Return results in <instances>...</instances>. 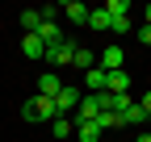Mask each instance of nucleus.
I'll list each match as a JSON object with an SVG mask.
<instances>
[{
  "label": "nucleus",
  "mask_w": 151,
  "mask_h": 142,
  "mask_svg": "<svg viewBox=\"0 0 151 142\" xmlns=\"http://www.w3.org/2000/svg\"><path fill=\"white\" fill-rule=\"evenodd\" d=\"M38 38H42L46 46H59V42H67L63 33H59V21H46V17H42V29H38Z\"/></svg>",
  "instance_id": "9d476101"
},
{
  "label": "nucleus",
  "mask_w": 151,
  "mask_h": 142,
  "mask_svg": "<svg viewBox=\"0 0 151 142\" xmlns=\"http://www.w3.org/2000/svg\"><path fill=\"white\" fill-rule=\"evenodd\" d=\"M105 130L97 126V121H84V126H76V138H80V142H97Z\"/></svg>",
  "instance_id": "2eb2a0df"
},
{
  "label": "nucleus",
  "mask_w": 151,
  "mask_h": 142,
  "mask_svg": "<svg viewBox=\"0 0 151 142\" xmlns=\"http://www.w3.org/2000/svg\"><path fill=\"white\" fill-rule=\"evenodd\" d=\"M80 100H84V92H80L76 84H67L63 92L55 96V104H59V117H63V113H71V117H76V109H80Z\"/></svg>",
  "instance_id": "f03ea898"
},
{
  "label": "nucleus",
  "mask_w": 151,
  "mask_h": 142,
  "mask_svg": "<svg viewBox=\"0 0 151 142\" xmlns=\"http://www.w3.org/2000/svg\"><path fill=\"white\" fill-rule=\"evenodd\" d=\"M118 117H122V126H143V121H147V113H143V104H139V100L130 104L126 113H118Z\"/></svg>",
  "instance_id": "4468645a"
},
{
  "label": "nucleus",
  "mask_w": 151,
  "mask_h": 142,
  "mask_svg": "<svg viewBox=\"0 0 151 142\" xmlns=\"http://www.w3.org/2000/svg\"><path fill=\"white\" fill-rule=\"evenodd\" d=\"M50 134L59 138V142L71 138V134H76V121H71V117H55V121H50Z\"/></svg>",
  "instance_id": "f8f14e48"
},
{
  "label": "nucleus",
  "mask_w": 151,
  "mask_h": 142,
  "mask_svg": "<svg viewBox=\"0 0 151 142\" xmlns=\"http://www.w3.org/2000/svg\"><path fill=\"white\" fill-rule=\"evenodd\" d=\"M21 50H25V59H46V42L38 38V33H25V38H21Z\"/></svg>",
  "instance_id": "1a4fd4ad"
},
{
  "label": "nucleus",
  "mask_w": 151,
  "mask_h": 142,
  "mask_svg": "<svg viewBox=\"0 0 151 142\" xmlns=\"http://www.w3.org/2000/svg\"><path fill=\"white\" fill-rule=\"evenodd\" d=\"M21 29L25 33H38V29H42V9H25L21 13Z\"/></svg>",
  "instance_id": "ddd939ff"
},
{
  "label": "nucleus",
  "mask_w": 151,
  "mask_h": 142,
  "mask_svg": "<svg viewBox=\"0 0 151 142\" xmlns=\"http://www.w3.org/2000/svg\"><path fill=\"white\" fill-rule=\"evenodd\" d=\"M76 59V46L71 42H59V46H46V63H55V67H67Z\"/></svg>",
  "instance_id": "20e7f679"
},
{
  "label": "nucleus",
  "mask_w": 151,
  "mask_h": 142,
  "mask_svg": "<svg viewBox=\"0 0 151 142\" xmlns=\"http://www.w3.org/2000/svg\"><path fill=\"white\" fill-rule=\"evenodd\" d=\"M139 42H143V46H151V25H143V29H139Z\"/></svg>",
  "instance_id": "aec40b11"
},
{
  "label": "nucleus",
  "mask_w": 151,
  "mask_h": 142,
  "mask_svg": "<svg viewBox=\"0 0 151 142\" xmlns=\"http://www.w3.org/2000/svg\"><path fill=\"white\" fill-rule=\"evenodd\" d=\"M63 88H67V84H63L59 75H55V71H46V75H38V96H50V100H55V96L63 92Z\"/></svg>",
  "instance_id": "39448f33"
},
{
  "label": "nucleus",
  "mask_w": 151,
  "mask_h": 142,
  "mask_svg": "<svg viewBox=\"0 0 151 142\" xmlns=\"http://www.w3.org/2000/svg\"><path fill=\"white\" fill-rule=\"evenodd\" d=\"M97 50H88V46H76V59H71V67H80V71H92V67H97Z\"/></svg>",
  "instance_id": "9b49d317"
},
{
  "label": "nucleus",
  "mask_w": 151,
  "mask_h": 142,
  "mask_svg": "<svg viewBox=\"0 0 151 142\" xmlns=\"http://www.w3.org/2000/svg\"><path fill=\"white\" fill-rule=\"evenodd\" d=\"M109 33H130V17H109Z\"/></svg>",
  "instance_id": "6ab92c4d"
},
{
  "label": "nucleus",
  "mask_w": 151,
  "mask_h": 142,
  "mask_svg": "<svg viewBox=\"0 0 151 142\" xmlns=\"http://www.w3.org/2000/svg\"><path fill=\"white\" fill-rule=\"evenodd\" d=\"M105 13L109 17H130V4L126 0H105Z\"/></svg>",
  "instance_id": "f3484780"
},
{
  "label": "nucleus",
  "mask_w": 151,
  "mask_h": 142,
  "mask_svg": "<svg viewBox=\"0 0 151 142\" xmlns=\"http://www.w3.org/2000/svg\"><path fill=\"white\" fill-rule=\"evenodd\" d=\"M143 17H147V25H151V4H147V9H143Z\"/></svg>",
  "instance_id": "4be33fe9"
},
{
  "label": "nucleus",
  "mask_w": 151,
  "mask_h": 142,
  "mask_svg": "<svg viewBox=\"0 0 151 142\" xmlns=\"http://www.w3.org/2000/svg\"><path fill=\"white\" fill-rule=\"evenodd\" d=\"M97 67H105V71H122V67H126V50H122V46H105L101 59H97Z\"/></svg>",
  "instance_id": "7ed1b4c3"
},
{
  "label": "nucleus",
  "mask_w": 151,
  "mask_h": 142,
  "mask_svg": "<svg viewBox=\"0 0 151 142\" xmlns=\"http://www.w3.org/2000/svg\"><path fill=\"white\" fill-rule=\"evenodd\" d=\"M97 126H101V130H118V126H122V117H118V113H101V117H97Z\"/></svg>",
  "instance_id": "a211bd4d"
},
{
  "label": "nucleus",
  "mask_w": 151,
  "mask_h": 142,
  "mask_svg": "<svg viewBox=\"0 0 151 142\" xmlns=\"http://www.w3.org/2000/svg\"><path fill=\"white\" fill-rule=\"evenodd\" d=\"M126 88H130V71H126V67H122V71H109L105 92H113V96H126Z\"/></svg>",
  "instance_id": "0eeeda50"
},
{
  "label": "nucleus",
  "mask_w": 151,
  "mask_h": 142,
  "mask_svg": "<svg viewBox=\"0 0 151 142\" xmlns=\"http://www.w3.org/2000/svg\"><path fill=\"white\" fill-rule=\"evenodd\" d=\"M88 4H80V0H67V4H63V17H67V21H76V25H88Z\"/></svg>",
  "instance_id": "6e6552de"
},
{
  "label": "nucleus",
  "mask_w": 151,
  "mask_h": 142,
  "mask_svg": "<svg viewBox=\"0 0 151 142\" xmlns=\"http://www.w3.org/2000/svg\"><path fill=\"white\" fill-rule=\"evenodd\" d=\"M139 142H151V134H143V138H139Z\"/></svg>",
  "instance_id": "5701e85b"
},
{
  "label": "nucleus",
  "mask_w": 151,
  "mask_h": 142,
  "mask_svg": "<svg viewBox=\"0 0 151 142\" xmlns=\"http://www.w3.org/2000/svg\"><path fill=\"white\" fill-rule=\"evenodd\" d=\"M21 113H25V121H55V117H59V104H55L50 96H38V92H34Z\"/></svg>",
  "instance_id": "f257e3e1"
},
{
  "label": "nucleus",
  "mask_w": 151,
  "mask_h": 142,
  "mask_svg": "<svg viewBox=\"0 0 151 142\" xmlns=\"http://www.w3.org/2000/svg\"><path fill=\"white\" fill-rule=\"evenodd\" d=\"M139 104H143V113H147V117H151V92H147V96H143V100H139Z\"/></svg>",
  "instance_id": "412c9836"
},
{
  "label": "nucleus",
  "mask_w": 151,
  "mask_h": 142,
  "mask_svg": "<svg viewBox=\"0 0 151 142\" xmlns=\"http://www.w3.org/2000/svg\"><path fill=\"white\" fill-rule=\"evenodd\" d=\"M88 25H92V29H109V13H105V4L88 13Z\"/></svg>",
  "instance_id": "dca6fc26"
},
{
  "label": "nucleus",
  "mask_w": 151,
  "mask_h": 142,
  "mask_svg": "<svg viewBox=\"0 0 151 142\" xmlns=\"http://www.w3.org/2000/svg\"><path fill=\"white\" fill-rule=\"evenodd\" d=\"M105 84H109V71H105V67L84 71V88H88V92H105Z\"/></svg>",
  "instance_id": "423d86ee"
}]
</instances>
